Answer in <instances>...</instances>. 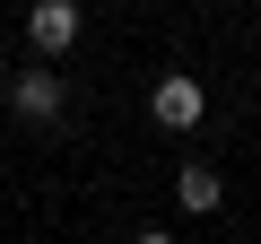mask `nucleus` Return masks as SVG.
Instances as JSON below:
<instances>
[{
  "instance_id": "5",
  "label": "nucleus",
  "mask_w": 261,
  "mask_h": 244,
  "mask_svg": "<svg viewBox=\"0 0 261 244\" xmlns=\"http://www.w3.org/2000/svg\"><path fill=\"white\" fill-rule=\"evenodd\" d=\"M130 244H174V235H157V227H148V235H130Z\"/></svg>"
},
{
  "instance_id": "6",
  "label": "nucleus",
  "mask_w": 261,
  "mask_h": 244,
  "mask_svg": "<svg viewBox=\"0 0 261 244\" xmlns=\"http://www.w3.org/2000/svg\"><path fill=\"white\" fill-rule=\"evenodd\" d=\"M0 79H9V53H0Z\"/></svg>"
},
{
  "instance_id": "4",
  "label": "nucleus",
  "mask_w": 261,
  "mask_h": 244,
  "mask_svg": "<svg viewBox=\"0 0 261 244\" xmlns=\"http://www.w3.org/2000/svg\"><path fill=\"white\" fill-rule=\"evenodd\" d=\"M174 201H183V209H218V201H226L218 166H183V175H174Z\"/></svg>"
},
{
  "instance_id": "1",
  "label": "nucleus",
  "mask_w": 261,
  "mask_h": 244,
  "mask_svg": "<svg viewBox=\"0 0 261 244\" xmlns=\"http://www.w3.org/2000/svg\"><path fill=\"white\" fill-rule=\"evenodd\" d=\"M148 113H157V131H200V122H209V96H200V79H157Z\"/></svg>"
},
{
  "instance_id": "2",
  "label": "nucleus",
  "mask_w": 261,
  "mask_h": 244,
  "mask_svg": "<svg viewBox=\"0 0 261 244\" xmlns=\"http://www.w3.org/2000/svg\"><path fill=\"white\" fill-rule=\"evenodd\" d=\"M27 44H35L44 61H61V53L79 44V0H35V18H27Z\"/></svg>"
},
{
  "instance_id": "3",
  "label": "nucleus",
  "mask_w": 261,
  "mask_h": 244,
  "mask_svg": "<svg viewBox=\"0 0 261 244\" xmlns=\"http://www.w3.org/2000/svg\"><path fill=\"white\" fill-rule=\"evenodd\" d=\"M9 105H18V122H53V113H61V79H53V70H18Z\"/></svg>"
}]
</instances>
